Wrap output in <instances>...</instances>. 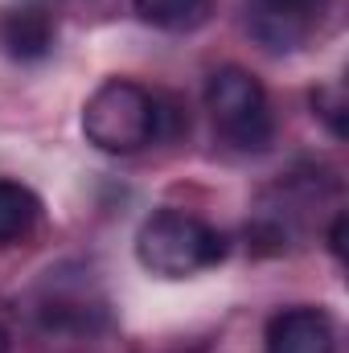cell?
Here are the masks:
<instances>
[{"instance_id": "8fae6325", "label": "cell", "mask_w": 349, "mask_h": 353, "mask_svg": "<svg viewBox=\"0 0 349 353\" xmlns=\"http://www.w3.org/2000/svg\"><path fill=\"white\" fill-rule=\"evenodd\" d=\"M0 353H8V333H4V325H0Z\"/></svg>"}, {"instance_id": "52a82bcc", "label": "cell", "mask_w": 349, "mask_h": 353, "mask_svg": "<svg viewBox=\"0 0 349 353\" xmlns=\"http://www.w3.org/2000/svg\"><path fill=\"white\" fill-rule=\"evenodd\" d=\"M41 218V201L33 189H25L21 181H4L0 176V247L29 239V230Z\"/></svg>"}, {"instance_id": "5b68a950", "label": "cell", "mask_w": 349, "mask_h": 353, "mask_svg": "<svg viewBox=\"0 0 349 353\" xmlns=\"http://www.w3.org/2000/svg\"><path fill=\"white\" fill-rule=\"evenodd\" d=\"M267 353H337V325L325 308H283L267 321Z\"/></svg>"}, {"instance_id": "6da1fadb", "label": "cell", "mask_w": 349, "mask_h": 353, "mask_svg": "<svg viewBox=\"0 0 349 353\" xmlns=\"http://www.w3.org/2000/svg\"><path fill=\"white\" fill-rule=\"evenodd\" d=\"M222 255H226V239L210 222L185 210H157L136 230V259L161 279H189L197 271L218 267Z\"/></svg>"}, {"instance_id": "8992f818", "label": "cell", "mask_w": 349, "mask_h": 353, "mask_svg": "<svg viewBox=\"0 0 349 353\" xmlns=\"http://www.w3.org/2000/svg\"><path fill=\"white\" fill-rule=\"evenodd\" d=\"M58 41V25L46 8L21 4V8H4L0 12V50L17 62H37L54 50Z\"/></svg>"}, {"instance_id": "3957f363", "label": "cell", "mask_w": 349, "mask_h": 353, "mask_svg": "<svg viewBox=\"0 0 349 353\" xmlns=\"http://www.w3.org/2000/svg\"><path fill=\"white\" fill-rule=\"evenodd\" d=\"M206 111L214 128L243 152H263L275 136V115L263 83L243 66H222L206 83Z\"/></svg>"}, {"instance_id": "9c48e42d", "label": "cell", "mask_w": 349, "mask_h": 353, "mask_svg": "<svg viewBox=\"0 0 349 353\" xmlns=\"http://www.w3.org/2000/svg\"><path fill=\"white\" fill-rule=\"evenodd\" d=\"M312 107H317V115L333 128V136H346V99H341V87L312 90Z\"/></svg>"}, {"instance_id": "277c9868", "label": "cell", "mask_w": 349, "mask_h": 353, "mask_svg": "<svg viewBox=\"0 0 349 353\" xmlns=\"http://www.w3.org/2000/svg\"><path fill=\"white\" fill-rule=\"evenodd\" d=\"M325 12L329 0H247V29L259 46L283 54L300 50Z\"/></svg>"}, {"instance_id": "ba28073f", "label": "cell", "mask_w": 349, "mask_h": 353, "mask_svg": "<svg viewBox=\"0 0 349 353\" xmlns=\"http://www.w3.org/2000/svg\"><path fill=\"white\" fill-rule=\"evenodd\" d=\"M132 4H136L140 21H148L157 29H189L206 8V0H132Z\"/></svg>"}, {"instance_id": "30bf717a", "label": "cell", "mask_w": 349, "mask_h": 353, "mask_svg": "<svg viewBox=\"0 0 349 353\" xmlns=\"http://www.w3.org/2000/svg\"><path fill=\"white\" fill-rule=\"evenodd\" d=\"M329 247H333V255H337V259H346V214H337V218H333Z\"/></svg>"}, {"instance_id": "7a4b0ae2", "label": "cell", "mask_w": 349, "mask_h": 353, "mask_svg": "<svg viewBox=\"0 0 349 353\" xmlns=\"http://www.w3.org/2000/svg\"><path fill=\"white\" fill-rule=\"evenodd\" d=\"M161 103L157 94L128 83V79H111L94 90L83 107V132L99 152L111 157H132L140 148H148L161 136Z\"/></svg>"}]
</instances>
